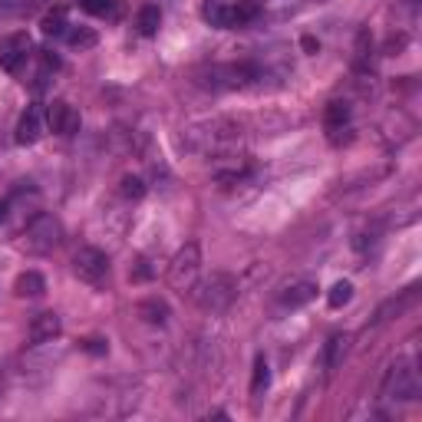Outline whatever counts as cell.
Listing matches in <instances>:
<instances>
[{
    "label": "cell",
    "instance_id": "obj_1",
    "mask_svg": "<svg viewBox=\"0 0 422 422\" xmlns=\"http://www.w3.org/2000/svg\"><path fill=\"white\" fill-rule=\"evenodd\" d=\"M192 297L201 310H208V314H221L228 310L234 297H238V281L225 271H214L211 277H205L201 284L192 287Z\"/></svg>",
    "mask_w": 422,
    "mask_h": 422
},
{
    "label": "cell",
    "instance_id": "obj_2",
    "mask_svg": "<svg viewBox=\"0 0 422 422\" xmlns=\"http://www.w3.org/2000/svg\"><path fill=\"white\" fill-rule=\"evenodd\" d=\"M198 274H201V248H198V241L181 244L175 251V257H172V264H168V274H165L168 287L185 294V290H192L198 284Z\"/></svg>",
    "mask_w": 422,
    "mask_h": 422
},
{
    "label": "cell",
    "instance_id": "obj_3",
    "mask_svg": "<svg viewBox=\"0 0 422 422\" xmlns=\"http://www.w3.org/2000/svg\"><path fill=\"white\" fill-rule=\"evenodd\" d=\"M63 241V225L53 218V214H46V211H37L27 228H23V248L30 251V254H50L57 244Z\"/></svg>",
    "mask_w": 422,
    "mask_h": 422
},
{
    "label": "cell",
    "instance_id": "obj_4",
    "mask_svg": "<svg viewBox=\"0 0 422 422\" xmlns=\"http://www.w3.org/2000/svg\"><path fill=\"white\" fill-rule=\"evenodd\" d=\"M73 274L90 287H106L109 281V257L99 248H79L73 254Z\"/></svg>",
    "mask_w": 422,
    "mask_h": 422
},
{
    "label": "cell",
    "instance_id": "obj_5",
    "mask_svg": "<svg viewBox=\"0 0 422 422\" xmlns=\"http://www.w3.org/2000/svg\"><path fill=\"white\" fill-rule=\"evenodd\" d=\"M383 396H392V399H416L419 396V376L409 363H396L386 373V383H383Z\"/></svg>",
    "mask_w": 422,
    "mask_h": 422
},
{
    "label": "cell",
    "instance_id": "obj_6",
    "mask_svg": "<svg viewBox=\"0 0 422 422\" xmlns=\"http://www.w3.org/2000/svg\"><path fill=\"white\" fill-rule=\"evenodd\" d=\"M30 57V37L27 33H10L0 40V70L17 73Z\"/></svg>",
    "mask_w": 422,
    "mask_h": 422
},
{
    "label": "cell",
    "instance_id": "obj_7",
    "mask_svg": "<svg viewBox=\"0 0 422 422\" xmlns=\"http://www.w3.org/2000/svg\"><path fill=\"white\" fill-rule=\"evenodd\" d=\"M79 112H76L70 103H63V99H57V103H50V109H46V125L57 132V136H76L79 132Z\"/></svg>",
    "mask_w": 422,
    "mask_h": 422
},
{
    "label": "cell",
    "instance_id": "obj_8",
    "mask_svg": "<svg viewBox=\"0 0 422 422\" xmlns=\"http://www.w3.org/2000/svg\"><path fill=\"white\" fill-rule=\"evenodd\" d=\"M63 330L60 323V314H53V310H43V314H37L30 320V330H27V336H30L33 347H40V343H50V340H57Z\"/></svg>",
    "mask_w": 422,
    "mask_h": 422
},
{
    "label": "cell",
    "instance_id": "obj_9",
    "mask_svg": "<svg viewBox=\"0 0 422 422\" xmlns=\"http://www.w3.org/2000/svg\"><path fill=\"white\" fill-rule=\"evenodd\" d=\"M43 132V116H40V106H27V112L17 122V145H33Z\"/></svg>",
    "mask_w": 422,
    "mask_h": 422
},
{
    "label": "cell",
    "instance_id": "obj_10",
    "mask_svg": "<svg viewBox=\"0 0 422 422\" xmlns=\"http://www.w3.org/2000/svg\"><path fill=\"white\" fill-rule=\"evenodd\" d=\"M201 17L208 20L211 27H218V30L234 27V7H231L228 0H205V3H201Z\"/></svg>",
    "mask_w": 422,
    "mask_h": 422
},
{
    "label": "cell",
    "instance_id": "obj_11",
    "mask_svg": "<svg viewBox=\"0 0 422 422\" xmlns=\"http://www.w3.org/2000/svg\"><path fill=\"white\" fill-rule=\"evenodd\" d=\"M14 294H17V297H23V301H37V297H43V294H46L43 274H40V271H23L14 281Z\"/></svg>",
    "mask_w": 422,
    "mask_h": 422
},
{
    "label": "cell",
    "instance_id": "obj_12",
    "mask_svg": "<svg viewBox=\"0 0 422 422\" xmlns=\"http://www.w3.org/2000/svg\"><path fill=\"white\" fill-rule=\"evenodd\" d=\"M347 350H350L347 333H333L330 340H327V347H323V366H327V370H336V366L343 363V356H347Z\"/></svg>",
    "mask_w": 422,
    "mask_h": 422
},
{
    "label": "cell",
    "instance_id": "obj_13",
    "mask_svg": "<svg viewBox=\"0 0 422 422\" xmlns=\"http://www.w3.org/2000/svg\"><path fill=\"white\" fill-rule=\"evenodd\" d=\"M416 294H419V287H409V290H403V294H399V301L383 303V307L376 310V323H386V320H390L392 314H396V316H399V314H406L409 307L416 303Z\"/></svg>",
    "mask_w": 422,
    "mask_h": 422
},
{
    "label": "cell",
    "instance_id": "obj_14",
    "mask_svg": "<svg viewBox=\"0 0 422 422\" xmlns=\"http://www.w3.org/2000/svg\"><path fill=\"white\" fill-rule=\"evenodd\" d=\"M316 297V284H310V281H301V284H294V287H287V294L281 297V303L284 307H303V303H310Z\"/></svg>",
    "mask_w": 422,
    "mask_h": 422
},
{
    "label": "cell",
    "instance_id": "obj_15",
    "mask_svg": "<svg viewBox=\"0 0 422 422\" xmlns=\"http://www.w3.org/2000/svg\"><path fill=\"white\" fill-rule=\"evenodd\" d=\"M139 316H142L145 323H152V327H162V323L168 320V303L159 301V297L142 301V303H139Z\"/></svg>",
    "mask_w": 422,
    "mask_h": 422
},
{
    "label": "cell",
    "instance_id": "obj_16",
    "mask_svg": "<svg viewBox=\"0 0 422 422\" xmlns=\"http://www.w3.org/2000/svg\"><path fill=\"white\" fill-rule=\"evenodd\" d=\"M323 122H327V129H330V132L343 129V125L350 122V103H347V99H333V103H327Z\"/></svg>",
    "mask_w": 422,
    "mask_h": 422
},
{
    "label": "cell",
    "instance_id": "obj_17",
    "mask_svg": "<svg viewBox=\"0 0 422 422\" xmlns=\"http://www.w3.org/2000/svg\"><path fill=\"white\" fill-rule=\"evenodd\" d=\"M159 23H162V10L155 7V3H145L142 10H139V20H136V27L142 37H155L159 33Z\"/></svg>",
    "mask_w": 422,
    "mask_h": 422
},
{
    "label": "cell",
    "instance_id": "obj_18",
    "mask_svg": "<svg viewBox=\"0 0 422 422\" xmlns=\"http://www.w3.org/2000/svg\"><path fill=\"white\" fill-rule=\"evenodd\" d=\"M76 3H79V10L92 17H109V20L119 17V0H76Z\"/></svg>",
    "mask_w": 422,
    "mask_h": 422
},
{
    "label": "cell",
    "instance_id": "obj_19",
    "mask_svg": "<svg viewBox=\"0 0 422 422\" xmlns=\"http://www.w3.org/2000/svg\"><path fill=\"white\" fill-rule=\"evenodd\" d=\"M63 37H66V43L76 46V50H92V46L99 43L96 30H90V27H70Z\"/></svg>",
    "mask_w": 422,
    "mask_h": 422
},
{
    "label": "cell",
    "instance_id": "obj_20",
    "mask_svg": "<svg viewBox=\"0 0 422 422\" xmlns=\"http://www.w3.org/2000/svg\"><path fill=\"white\" fill-rule=\"evenodd\" d=\"M271 386V366L264 356H257L254 360V373H251V396H261V392Z\"/></svg>",
    "mask_w": 422,
    "mask_h": 422
},
{
    "label": "cell",
    "instance_id": "obj_21",
    "mask_svg": "<svg viewBox=\"0 0 422 422\" xmlns=\"http://www.w3.org/2000/svg\"><path fill=\"white\" fill-rule=\"evenodd\" d=\"M350 301H353V284H350V281H336V284L330 287V294H327V303H330L333 310H340V307H347Z\"/></svg>",
    "mask_w": 422,
    "mask_h": 422
},
{
    "label": "cell",
    "instance_id": "obj_22",
    "mask_svg": "<svg viewBox=\"0 0 422 422\" xmlns=\"http://www.w3.org/2000/svg\"><path fill=\"white\" fill-rule=\"evenodd\" d=\"M40 30H43L46 37H63V33L70 30V23H66V14H63V10H53V14H46L43 23H40Z\"/></svg>",
    "mask_w": 422,
    "mask_h": 422
},
{
    "label": "cell",
    "instance_id": "obj_23",
    "mask_svg": "<svg viewBox=\"0 0 422 422\" xmlns=\"http://www.w3.org/2000/svg\"><path fill=\"white\" fill-rule=\"evenodd\" d=\"M119 192H122V198H129V201H139V198H145V181L139 179V175H122Z\"/></svg>",
    "mask_w": 422,
    "mask_h": 422
},
{
    "label": "cell",
    "instance_id": "obj_24",
    "mask_svg": "<svg viewBox=\"0 0 422 422\" xmlns=\"http://www.w3.org/2000/svg\"><path fill=\"white\" fill-rule=\"evenodd\" d=\"M257 17V3L254 0H238V7H234V27H241L248 20H254Z\"/></svg>",
    "mask_w": 422,
    "mask_h": 422
},
{
    "label": "cell",
    "instance_id": "obj_25",
    "mask_svg": "<svg viewBox=\"0 0 422 422\" xmlns=\"http://www.w3.org/2000/svg\"><path fill=\"white\" fill-rule=\"evenodd\" d=\"M149 277H152V268L145 261H139V268L132 271V281H149Z\"/></svg>",
    "mask_w": 422,
    "mask_h": 422
},
{
    "label": "cell",
    "instance_id": "obj_26",
    "mask_svg": "<svg viewBox=\"0 0 422 422\" xmlns=\"http://www.w3.org/2000/svg\"><path fill=\"white\" fill-rule=\"evenodd\" d=\"M83 347L90 350V353H106V343H103V340H86Z\"/></svg>",
    "mask_w": 422,
    "mask_h": 422
},
{
    "label": "cell",
    "instance_id": "obj_27",
    "mask_svg": "<svg viewBox=\"0 0 422 422\" xmlns=\"http://www.w3.org/2000/svg\"><path fill=\"white\" fill-rule=\"evenodd\" d=\"M303 50H310V53H314V50H316V43H314V37H303Z\"/></svg>",
    "mask_w": 422,
    "mask_h": 422
},
{
    "label": "cell",
    "instance_id": "obj_28",
    "mask_svg": "<svg viewBox=\"0 0 422 422\" xmlns=\"http://www.w3.org/2000/svg\"><path fill=\"white\" fill-rule=\"evenodd\" d=\"M7 211H10V205H7V201H0V221H7Z\"/></svg>",
    "mask_w": 422,
    "mask_h": 422
}]
</instances>
